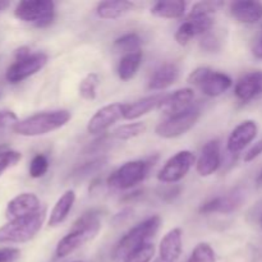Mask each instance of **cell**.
Segmentation results:
<instances>
[{
	"mask_svg": "<svg viewBox=\"0 0 262 262\" xmlns=\"http://www.w3.org/2000/svg\"><path fill=\"white\" fill-rule=\"evenodd\" d=\"M100 229H101L100 212L96 210L86 211L74 222L71 230L59 241L55 250L56 257L64 258L72 255L74 251L94 239L99 234Z\"/></svg>",
	"mask_w": 262,
	"mask_h": 262,
	"instance_id": "obj_1",
	"label": "cell"
},
{
	"mask_svg": "<svg viewBox=\"0 0 262 262\" xmlns=\"http://www.w3.org/2000/svg\"><path fill=\"white\" fill-rule=\"evenodd\" d=\"M160 224V216L155 215V216L148 217V219L143 220L142 223L136 225L135 228H132L117 243L114 251H113V260L115 262H123L136 251L150 243L148 241L158 233Z\"/></svg>",
	"mask_w": 262,
	"mask_h": 262,
	"instance_id": "obj_2",
	"label": "cell"
},
{
	"mask_svg": "<svg viewBox=\"0 0 262 262\" xmlns=\"http://www.w3.org/2000/svg\"><path fill=\"white\" fill-rule=\"evenodd\" d=\"M72 114L68 110H51V112H42L38 114L31 115L26 119L19 120L13 127L14 133L25 137H36L43 136L53 130L64 127L71 120Z\"/></svg>",
	"mask_w": 262,
	"mask_h": 262,
	"instance_id": "obj_3",
	"label": "cell"
},
{
	"mask_svg": "<svg viewBox=\"0 0 262 262\" xmlns=\"http://www.w3.org/2000/svg\"><path fill=\"white\" fill-rule=\"evenodd\" d=\"M46 217V207L37 214L10 220L0 228V243H26L32 239L42 228Z\"/></svg>",
	"mask_w": 262,
	"mask_h": 262,
	"instance_id": "obj_4",
	"label": "cell"
},
{
	"mask_svg": "<svg viewBox=\"0 0 262 262\" xmlns=\"http://www.w3.org/2000/svg\"><path fill=\"white\" fill-rule=\"evenodd\" d=\"M14 15L22 22L43 28L53 23L55 17V5L50 0H25L18 3Z\"/></svg>",
	"mask_w": 262,
	"mask_h": 262,
	"instance_id": "obj_5",
	"label": "cell"
},
{
	"mask_svg": "<svg viewBox=\"0 0 262 262\" xmlns=\"http://www.w3.org/2000/svg\"><path fill=\"white\" fill-rule=\"evenodd\" d=\"M151 168V161L133 160L123 164L120 168L113 171L112 176L107 178V186L110 188L124 189L133 188L135 186L145 181Z\"/></svg>",
	"mask_w": 262,
	"mask_h": 262,
	"instance_id": "obj_6",
	"label": "cell"
},
{
	"mask_svg": "<svg viewBox=\"0 0 262 262\" xmlns=\"http://www.w3.org/2000/svg\"><path fill=\"white\" fill-rule=\"evenodd\" d=\"M189 83L194 84L209 97H216L232 87V78L222 72H215L207 67L194 69L188 77Z\"/></svg>",
	"mask_w": 262,
	"mask_h": 262,
	"instance_id": "obj_7",
	"label": "cell"
},
{
	"mask_svg": "<svg viewBox=\"0 0 262 262\" xmlns=\"http://www.w3.org/2000/svg\"><path fill=\"white\" fill-rule=\"evenodd\" d=\"M201 115V110L197 105H191L188 109L166 117L165 120L155 128V133L161 138H177L188 132L196 124Z\"/></svg>",
	"mask_w": 262,
	"mask_h": 262,
	"instance_id": "obj_8",
	"label": "cell"
},
{
	"mask_svg": "<svg viewBox=\"0 0 262 262\" xmlns=\"http://www.w3.org/2000/svg\"><path fill=\"white\" fill-rule=\"evenodd\" d=\"M196 158L193 152L188 150L179 151L178 154L169 159L165 165L159 171L158 179L163 183H177L188 174L193 166Z\"/></svg>",
	"mask_w": 262,
	"mask_h": 262,
	"instance_id": "obj_9",
	"label": "cell"
},
{
	"mask_svg": "<svg viewBox=\"0 0 262 262\" xmlns=\"http://www.w3.org/2000/svg\"><path fill=\"white\" fill-rule=\"evenodd\" d=\"M48 63V55L43 53H32L22 59H15L8 68L5 78L10 83H19L28 77L40 72Z\"/></svg>",
	"mask_w": 262,
	"mask_h": 262,
	"instance_id": "obj_10",
	"label": "cell"
},
{
	"mask_svg": "<svg viewBox=\"0 0 262 262\" xmlns=\"http://www.w3.org/2000/svg\"><path fill=\"white\" fill-rule=\"evenodd\" d=\"M125 104L114 102L97 110L87 123V132L90 135H100L109 129L113 124L124 117Z\"/></svg>",
	"mask_w": 262,
	"mask_h": 262,
	"instance_id": "obj_11",
	"label": "cell"
},
{
	"mask_svg": "<svg viewBox=\"0 0 262 262\" xmlns=\"http://www.w3.org/2000/svg\"><path fill=\"white\" fill-rule=\"evenodd\" d=\"M214 20L211 15L189 14L186 22L182 23L176 32V41L179 45H187L193 37L206 35L211 30Z\"/></svg>",
	"mask_w": 262,
	"mask_h": 262,
	"instance_id": "obj_12",
	"label": "cell"
},
{
	"mask_svg": "<svg viewBox=\"0 0 262 262\" xmlns=\"http://www.w3.org/2000/svg\"><path fill=\"white\" fill-rule=\"evenodd\" d=\"M43 206L38 197L33 193H20L10 200L5 210V216L9 220L19 219V217L30 216V215L37 214Z\"/></svg>",
	"mask_w": 262,
	"mask_h": 262,
	"instance_id": "obj_13",
	"label": "cell"
},
{
	"mask_svg": "<svg viewBox=\"0 0 262 262\" xmlns=\"http://www.w3.org/2000/svg\"><path fill=\"white\" fill-rule=\"evenodd\" d=\"M243 202V193L239 189L230 192L228 194L214 197L209 200L200 207V212L205 215L209 214H230L237 210Z\"/></svg>",
	"mask_w": 262,
	"mask_h": 262,
	"instance_id": "obj_14",
	"label": "cell"
},
{
	"mask_svg": "<svg viewBox=\"0 0 262 262\" xmlns=\"http://www.w3.org/2000/svg\"><path fill=\"white\" fill-rule=\"evenodd\" d=\"M257 124L253 120H245L233 129L228 138L227 147L230 154H238L247 147L257 136Z\"/></svg>",
	"mask_w": 262,
	"mask_h": 262,
	"instance_id": "obj_15",
	"label": "cell"
},
{
	"mask_svg": "<svg viewBox=\"0 0 262 262\" xmlns=\"http://www.w3.org/2000/svg\"><path fill=\"white\" fill-rule=\"evenodd\" d=\"M182 230L179 228L169 230L159 246V256L154 262H177L182 255Z\"/></svg>",
	"mask_w": 262,
	"mask_h": 262,
	"instance_id": "obj_16",
	"label": "cell"
},
{
	"mask_svg": "<svg viewBox=\"0 0 262 262\" xmlns=\"http://www.w3.org/2000/svg\"><path fill=\"white\" fill-rule=\"evenodd\" d=\"M220 166V145L217 140H211L202 147L196 164L197 173L201 177H210Z\"/></svg>",
	"mask_w": 262,
	"mask_h": 262,
	"instance_id": "obj_17",
	"label": "cell"
},
{
	"mask_svg": "<svg viewBox=\"0 0 262 262\" xmlns=\"http://www.w3.org/2000/svg\"><path fill=\"white\" fill-rule=\"evenodd\" d=\"M193 97L194 94L192 89L177 90L173 94L164 95L158 109L160 112H163L166 117H170V115L188 109L191 106V102L193 100Z\"/></svg>",
	"mask_w": 262,
	"mask_h": 262,
	"instance_id": "obj_18",
	"label": "cell"
},
{
	"mask_svg": "<svg viewBox=\"0 0 262 262\" xmlns=\"http://www.w3.org/2000/svg\"><path fill=\"white\" fill-rule=\"evenodd\" d=\"M234 94L241 101L247 102L262 95V71L251 72L237 82Z\"/></svg>",
	"mask_w": 262,
	"mask_h": 262,
	"instance_id": "obj_19",
	"label": "cell"
},
{
	"mask_svg": "<svg viewBox=\"0 0 262 262\" xmlns=\"http://www.w3.org/2000/svg\"><path fill=\"white\" fill-rule=\"evenodd\" d=\"M230 14L241 23L252 25L262 19V3L253 0H241L230 5Z\"/></svg>",
	"mask_w": 262,
	"mask_h": 262,
	"instance_id": "obj_20",
	"label": "cell"
},
{
	"mask_svg": "<svg viewBox=\"0 0 262 262\" xmlns=\"http://www.w3.org/2000/svg\"><path fill=\"white\" fill-rule=\"evenodd\" d=\"M178 77L179 69L176 64H164V66L159 67L155 71V73L152 74V77L150 79V83H148V89L152 90V91L165 90L168 87H170L171 84L176 83Z\"/></svg>",
	"mask_w": 262,
	"mask_h": 262,
	"instance_id": "obj_21",
	"label": "cell"
},
{
	"mask_svg": "<svg viewBox=\"0 0 262 262\" xmlns=\"http://www.w3.org/2000/svg\"><path fill=\"white\" fill-rule=\"evenodd\" d=\"M164 95H152V96L143 97V99L137 100V101L132 102V104H125L124 110V119L127 120H135L141 118L142 115L147 114L151 110L158 109L160 105L161 100H163Z\"/></svg>",
	"mask_w": 262,
	"mask_h": 262,
	"instance_id": "obj_22",
	"label": "cell"
},
{
	"mask_svg": "<svg viewBox=\"0 0 262 262\" xmlns=\"http://www.w3.org/2000/svg\"><path fill=\"white\" fill-rule=\"evenodd\" d=\"M74 201H76V192L73 189H68V191L64 192L60 196V199L54 205L53 210H51L50 217H49L48 222L49 227H58V225H60L69 215V211L73 207Z\"/></svg>",
	"mask_w": 262,
	"mask_h": 262,
	"instance_id": "obj_23",
	"label": "cell"
},
{
	"mask_svg": "<svg viewBox=\"0 0 262 262\" xmlns=\"http://www.w3.org/2000/svg\"><path fill=\"white\" fill-rule=\"evenodd\" d=\"M133 3L125 0H115V2H101L97 4L96 14L102 19H117L123 17L133 9Z\"/></svg>",
	"mask_w": 262,
	"mask_h": 262,
	"instance_id": "obj_24",
	"label": "cell"
},
{
	"mask_svg": "<svg viewBox=\"0 0 262 262\" xmlns=\"http://www.w3.org/2000/svg\"><path fill=\"white\" fill-rule=\"evenodd\" d=\"M186 5V2H182V0L158 2L151 8V14L159 18H165V19H178L184 15Z\"/></svg>",
	"mask_w": 262,
	"mask_h": 262,
	"instance_id": "obj_25",
	"label": "cell"
},
{
	"mask_svg": "<svg viewBox=\"0 0 262 262\" xmlns=\"http://www.w3.org/2000/svg\"><path fill=\"white\" fill-rule=\"evenodd\" d=\"M141 63H142V51L141 50L125 54L118 64V77L122 81H129L137 74Z\"/></svg>",
	"mask_w": 262,
	"mask_h": 262,
	"instance_id": "obj_26",
	"label": "cell"
},
{
	"mask_svg": "<svg viewBox=\"0 0 262 262\" xmlns=\"http://www.w3.org/2000/svg\"><path fill=\"white\" fill-rule=\"evenodd\" d=\"M145 130L146 124L143 122L129 123V124H124L118 127L117 129L113 132V137L117 138V140L119 141H128L141 136Z\"/></svg>",
	"mask_w": 262,
	"mask_h": 262,
	"instance_id": "obj_27",
	"label": "cell"
},
{
	"mask_svg": "<svg viewBox=\"0 0 262 262\" xmlns=\"http://www.w3.org/2000/svg\"><path fill=\"white\" fill-rule=\"evenodd\" d=\"M100 84V77L96 73H89L81 81L78 87L79 95H81L82 99L84 100H91L96 99L97 94V87Z\"/></svg>",
	"mask_w": 262,
	"mask_h": 262,
	"instance_id": "obj_28",
	"label": "cell"
},
{
	"mask_svg": "<svg viewBox=\"0 0 262 262\" xmlns=\"http://www.w3.org/2000/svg\"><path fill=\"white\" fill-rule=\"evenodd\" d=\"M141 37L137 35V33H125L122 37L117 38L114 42V49L117 51H120V53L129 54L135 53V51L140 50L141 46Z\"/></svg>",
	"mask_w": 262,
	"mask_h": 262,
	"instance_id": "obj_29",
	"label": "cell"
},
{
	"mask_svg": "<svg viewBox=\"0 0 262 262\" xmlns=\"http://www.w3.org/2000/svg\"><path fill=\"white\" fill-rule=\"evenodd\" d=\"M188 262H216L214 250L209 243H199L192 251Z\"/></svg>",
	"mask_w": 262,
	"mask_h": 262,
	"instance_id": "obj_30",
	"label": "cell"
},
{
	"mask_svg": "<svg viewBox=\"0 0 262 262\" xmlns=\"http://www.w3.org/2000/svg\"><path fill=\"white\" fill-rule=\"evenodd\" d=\"M107 163V158L105 156H101V158L94 159L92 161H89V163L83 164L79 168H77L76 170L73 171L72 177H77V178H84V177L90 176V174L97 173L100 169L104 168Z\"/></svg>",
	"mask_w": 262,
	"mask_h": 262,
	"instance_id": "obj_31",
	"label": "cell"
},
{
	"mask_svg": "<svg viewBox=\"0 0 262 262\" xmlns=\"http://www.w3.org/2000/svg\"><path fill=\"white\" fill-rule=\"evenodd\" d=\"M49 169V160L45 155L38 154L31 160L30 164V176L32 178H41L46 174Z\"/></svg>",
	"mask_w": 262,
	"mask_h": 262,
	"instance_id": "obj_32",
	"label": "cell"
},
{
	"mask_svg": "<svg viewBox=\"0 0 262 262\" xmlns=\"http://www.w3.org/2000/svg\"><path fill=\"white\" fill-rule=\"evenodd\" d=\"M22 159V155H20L18 151H3L0 152V177L4 173L7 169L12 168V166L17 165L18 163Z\"/></svg>",
	"mask_w": 262,
	"mask_h": 262,
	"instance_id": "obj_33",
	"label": "cell"
},
{
	"mask_svg": "<svg viewBox=\"0 0 262 262\" xmlns=\"http://www.w3.org/2000/svg\"><path fill=\"white\" fill-rule=\"evenodd\" d=\"M154 253H155V247H154L152 243H147L142 248L132 253L129 257L125 258L123 262H150L152 260Z\"/></svg>",
	"mask_w": 262,
	"mask_h": 262,
	"instance_id": "obj_34",
	"label": "cell"
},
{
	"mask_svg": "<svg viewBox=\"0 0 262 262\" xmlns=\"http://www.w3.org/2000/svg\"><path fill=\"white\" fill-rule=\"evenodd\" d=\"M223 5L222 2H200L196 3L192 8L189 14H199V15H211L212 13L216 12Z\"/></svg>",
	"mask_w": 262,
	"mask_h": 262,
	"instance_id": "obj_35",
	"label": "cell"
},
{
	"mask_svg": "<svg viewBox=\"0 0 262 262\" xmlns=\"http://www.w3.org/2000/svg\"><path fill=\"white\" fill-rule=\"evenodd\" d=\"M19 122L17 115L10 110H3L0 112V129H7L9 127H14Z\"/></svg>",
	"mask_w": 262,
	"mask_h": 262,
	"instance_id": "obj_36",
	"label": "cell"
},
{
	"mask_svg": "<svg viewBox=\"0 0 262 262\" xmlns=\"http://www.w3.org/2000/svg\"><path fill=\"white\" fill-rule=\"evenodd\" d=\"M201 48L206 51L219 50V41L211 33H206L201 40Z\"/></svg>",
	"mask_w": 262,
	"mask_h": 262,
	"instance_id": "obj_37",
	"label": "cell"
},
{
	"mask_svg": "<svg viewBox=\"0 0 262 262\" xmlns=\"http://www.w3.org/2000/svg\"><path fill=\"white\" fill-rule=\"evenodd\" d=\"M20 251L17 248H2L0 250V262H15L19 258Z\"/></svg>",
	"mask_w": 262,
	"mask_h": 262,
	"instance_id": "obj_38",
	"label": "cell"
},
{
	"mask_svg": "<svg viewBox=\"0 0 262 262\" xmlns=\"http://www.w3.org/2000/svg\"><path fill=\"white\" fill-rule=\"evenodd\" d=\"M261 154H262V140L258 141L257 143H255V145L248 150V152L245 155V161L246 163H250V161L255 160L256 158H258Z\"/></svg>",
	"mask_w": 262,
	"mask_h": 262,
	"instance_id": "obj_39",
	"label": "cell"
},
{
	"mask_svg": "<svg viewBox=\"0 0 262 262\" xmlns=\"http://www.w3.org/2000/svg\"><path fill=\"white\" fill-rule=\"evenodd\" d=\"M252 53H253V55H255L257 59H262V36L260 38H258L257 42L253 45Z\"/></svg>",
	"mask_w": 262,
	"mask_h": 262,
	"instance_id": "obj_40",
	"label": "cell"
},
{
	"mask_svg": "<svg viewBox=\"0 0 262 262\" xmlns=\"http://www.w3.org/2000/svg\"><path fill=\"white\" fill-rule=\"evenodd\" d=\"M256 184H257V187H262V170L258 173L257 178H256Z\"/></svg>",
	"mask_w": 262,
	"mask_h": 262,
	"instance_id": "obj_41",
	"label": "cell"
},
{
	"mask_svg": "<svg viewBox=\"0 0 262 262\" xmlns=\"http://www.w3.org/2000/svg\"><path fill=\"white\" fill-rule=\"evenodd\" d=\"M8 5H9V3H0V12H2V10H4Z\"/></svg>",
	"mask_w": 262,
	"mask_h": 262,
	"instance_id": "obj_42",
	"label": "cell"
},
{
	"mask_svg": "<svg viewBox=\"0 0 262 262\" xmlns=\"http://www.w3.org/2000/svg\"><path fill=\"white\" fill-rule=\"evenodd\" d=\"M260 224H261V227H262V214H261V217H260Z\"/></svg>",
	"mask_w": 262,
	"mask_h": 262,
	"instance_id": "obj_43",
	"label": "cell"
},
{
	"mask_svg": "<svg viewBox=\"0 0 262 262\" xmlns=\"http://www.w3.org/2000/svg\"><path fill=\"white\" fill-rule=\"evenodd\" d=\"M74 262H84V261H74Z\"/></svg>",
	"mask_w": 262,
	"mask_h": 262,
	"instance_id": "obj_44",
	"label": "cell"
},
{
	"mask_svg": "<svg viewBox=\"0 0 262 262\" xmlns=\"http://www.w3.org/2000/svg\"><path fill=\"white\" fill-rule=\"evenodd\" d=\"M0 97H2V94H0Z\"/></svg>",
	"mask_w": 262,
	"mask_h": 262,
	"instance_id": "obj_45",
	"label": "cell"
}]
</instances>
